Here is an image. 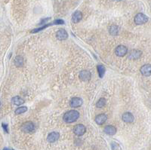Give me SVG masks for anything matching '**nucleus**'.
<instances>
[{
  "label": "nucleus",
  "mask_w": 151,
  "mask_h": 150,
  "mask_svg": "<svg viewBox=\"0 0 151 150\" xmlns=\"http://www.w3.org/2000/svg\"><path fill=\"white\" fill-rule=\"evenodd\" d=\"M52 24H53V23H52V24H46V25H45V26H41L40 28L35 29V30H33L31 31V33H38V32H39V31L42 30H44V29H45V28H46V27H48V26H51V25H52Z\"/></svg>",
  "instance_id": "22"
},
{
  "label": "nucleus",
  "mask_w": 151,
  "mask_h": 150,
  "mask_svg": "<svg viewBox=\"0 0 151 150\" xmlns=\"http://www.w3.org/2000/svg\"><path fill=\"white\" fill-rule=\"evenodd\" d=\"M53 24L55 25H58V24H64V21L63 20H56L54 21Z\"/></svg>",
  "instance_id": "23"
},
{
  "label": "nucleus",
  "mask_w": 151,
  "mask_h": 150,
  "mask_svg": "<svg viewBox=\"0 0 151 150\" xmlns=\"http://www.w3.org/2000/svg\"><path fill=\"white\" fill-rule=\"evenodd\" d=\"M80 118V112L76 110H70L63 115V119L66 123H73Z\"/></svg>",
  "instance_id": "1"
},
{
  "label": "nucleus",
  "mask_w": 151,
  "mask_h": 150,
  "mask_svg": "<svg viewBox=\"0 0 151 150\" xmlns=\"http://www.w3.org/2000/svg\"><path fill=\"white\" fill-rule=\"evenodd\" d=\"M12 103L13 104L16 106H21L22 104H24V100L23 98H21V97H19V96H16V97H14V98H12Z\"/></svg>",
  "instance_id": "16"
},
{
  "label": "nucleus",
  "mask_w": 151,
  "mask_h": 150,
  "mask_svg": "<svg viewBox=\"0 0 151 150\" xmlns=\"http://www.w3.org/2000/svg\"><path fill=\"white\" fill-rule=\"evenodd\" d=\"M150 64L144 65L140 69L141 74L144 76H150Z\"/></svg>",
  "instance_id": "14"
},
{
  "label": "nucleus",
  "mask_w": 151,
  "mask_h": 150,
  "mask_svg": "<svg viewBox=\"0 0 151 150\" xmlns=\"http://www.w3.org/2000/svg\"><path fill=\"white\" fill-rule=\"evenodd\" d=\"M27 110V106H20L15 110V114L16 115H19V114H22Z\"/></svg>",
  "instance_id": "20"
},
{
  "label": "nucleus",
  "mask_w": 151,
  "mask_h": 150,
  "mask_svg": "<svg viewBox=\"0 0 151 150\" xmlns=\"http://www.w3.org/2000/svg\"><path fill=\"white\" fill-rule=\"evenodd\" d=\"M107 120V116L105 114H100L95 118V122L98 124H100V125L104 124Z\"/></svg>",
  "instance_id": "13"
},
{
  "label": "nucleus",
  "mask_w": 151,
  "mask_h": 150,
  "mask_svg": "<svg viewBox=\"0 0 151 150\" xmlns=\"http://www.w3.org/2000/svg\"><path fill=\"white\" fill-rule=\"evenodd\" d=\"M122 118H123V122H125V123H128V124H130V123H132L135 120V118H134V116L131 112H125L124 114L122 116Z\"/></svg>",
  "instance_id": "6"
},
{
  "label": "nucleus",
  "mask_w": 151,
  "mask_h": 150,
  "mask_svg": "<svg viewBox=\"0 0 151 150\" xmlns=\"http://www.w3.org/2000/svg\"><path fill=\"white\" fill-rule=\"evenodd\" d=\"M115 53L118 57H124L125 55L128 53V49L124 45H119L115 50Z\"/></svg>",
  "instance_id": "5"
},
{
  "label": "nucleus",
  "mask_w": 151,
  "mask_h": 150,
  "mask_svg": "<svg viewBox=\"0 0 151 150\" xmlns=\"http://www.w3.org/2000/svg\"><path fill=\"white\" fill-rule=\"evenodd\" d=\"M86 131V127L83 124H77L73 128V133L76 135V136H82Z\"/></svg>",
  "instance_id": "4"
},
{
  "label": "nucleus",
  "mask_w": 151,
  "mask_h": 150,
  "mask_svg": "<svg viewBox=\"0 0 151 150\" xmlns=\"http://www.w3.org/2000/svg\"><path fill=\"white\" fill-rule=\"evenodd\" d=\"M105 105H106V100L104 99V98H100V99L98 100V103H97V104H96L97 107H98V108L104 107Z\"/></svg>",
  "instance_id": "21"
},
{
  "label": "nucleus",
  "mask_w": 151,
  "mask_h": 150,
  "mask_svg": "<svg viewBox=\"0 0 151 150\" xmlns=\"http://www.w3.org/2000/svg\"><path fill=\"white\" fill-rule=\"evenodd\" d=\"M97 69H98V73L99 74V76L100 78H102L104 76V73H105V67L103 65H98L97 67Z\"/></svg>",
  "instance_id": "19"
},
{
  "label": "nucleus",
  "mask_w": 151,
  "mask_h": 150,
  "mask_svg": "<svg viewBox=\"0 0 151 150\" xmlns=\"http://www.w3.org/2000/svg\"><path fill=\"white\" fill-rule=\"evenodd\" d=\"M119 31V26H116V25H112L109 28V33H110V34L112 35V36H117V35H118Z\"/></svg>",
  "instance_id": "17"
},
{
  "label": "nucleus",
  "mask_w": 151,
  "mask_h": 150,
  "mask_svg": "<svg viewBox=\"0 0 151 150\" xmlns=\"http://www.w3.org/2000/svg\"><path fill=\"white\" fill-rule=\"evenodd\" d=\"M14 64L18 67H22L23 64H24V59H23V57L21 56H17L14 58Z\"/></svg>",
  "instance_id": "18"
},
{
  "label": "nucleus",
  "mask_w": 151,
  "mask_h": 150,
  "mask_svg": "<svg viewBox=\"0 0 151 150\" xmlns=\"http://www.w3.org/2000/svg\"><path fill=\"white\" fill-rule=\"evenodd\" d=\"M91 73L88 70H82L80 73V79L82 80V81H89L91 79Z\"/></svg>",
  "instance_id": "9"
},
{
  "label": "nucleus",
  "mask_w": 151,
  "mask_h": 150,
  "mask_svg": "<svg viewBox=\"0 0 151 150\" xmlns=\"http://www.w3.org/2000/svg\"><path fill=\"white\" fill-rule=\"evenodd\" d=\"M59 137H60L59 133H57V132H51V133H50V134L48 135L47 140L48 142L52 143L56 142V141L59 139Z\"/></svg>",
  "instance_id": "10"
},
{
  "label": "nucleus",
  "mask_w": 151,
  "mask_h": 150,
  "mask_svg": "<svg viewBox=\"0 0 151 150\" xmlns=\"http://www.w3.org/2000/svg\"><path fill=\"white\" fill-rule=\"evenodd\" d=\"M3 150H14V149H8V148H5Z\"/></svg>",
  "instance_id": "25"
},
{
  "label": "nucleus",
  "mask_w": 151,
  "mask_h": 150,
  "mask_svg": "<svg viewBox=\"0 0 151 150\" xmlns=\"http://www.w3.org/2000/svg\"><path fill=\"white\" fill-rule=\"evenodd\" d=\"M2 127L3 128V130H5V133H8V124H5V123H2Z\"/></svg>",
  "instance_id": "24"
},
{
  "label": "nucleus",
  "mask_w": 151,
  "mask_h": 150,
  "mask_svg": "<svg viewBox=\"0 0 151 150\" xmlns=\"http://www.w3.org/2000/svg\"><path fill=\"white\" fill-rule=\"evenodd\" d=\"M21 130L24 133H32L35 130V125L32 122H27L21 125Z\"/></svg>",
  "instance_id": "2"
},
{
  "label": "nucleus",
  "mask_w": 151,
  "mask_h": 150,
  "mask_svg": "<svg viewBox=\"0 0 151 150\" xmlns=\"http://www.w3.org/2000/svg\"><path fill=\"white\" fill-rule=\"evenodd\" d=\"M56 37L58 40H65L67 39L68 34L64 29H61L56 33Z\"/></svg>",
  "instance_id": "8"
},
{
  "label": "nucleus",
  "mask_w": 151,
  "mask_h": 150,
  "mask_svg": "<svg viewBox=\"0 0 151 150\" xmlns=\"http://www.w3.org/2000/svg\"><path fill=\"white\" fill-rule=\"evenodd\" d=\"M104 131L105 134H108V135H114L117 133V128H115L114 126L107 125L104 128Z\"/></svg>",
  "instance_id": "15"
},
{
  "label": "nucleus",
  "mask_w": 151,
  "mask_h": 150,
  "mask_svg": "<svg viewBox=\"0 0 151 150\" xmlns=\"http://www.w3.org/2000/svg\"><path fill=\"white\" fill-rule=\"evenodd\" d=\"M142 54V52L139 50H131L129 53V58L133 59V60H137L140 58V57Z\"/></svg>",
  "instance_id": "12"
},
{
  "label": "nucleus",
  "mask_w": 151,
  "mask_h": 150,
  "mask_svg": "<svg viewBox=\"0 0 151 150\" xmlns=\"http://www.w3.org/2000/svg\"><path fill=\"white\" fill-rule=\"evenodd\" d=\"M83 104V101L80 98H72V100H70V106L73 108H78L81 106Z\"/></svg>",
  "instance_id": "7"
},
{
  "label": "nucleus",
  "mask_w": 151,
  "mask_h": 150,
  "mask_svg": "<svg viewBox=\"0 0 151 150\" xmlns=\"http://www.w3.org/2000/svg\"><path fill=\"white\" fill-rule=\"evenodd\" d=\"M82 19V14L80 11H76L72 16V21L75 24H77Z\"/></svg>",
  "instance_id": "11"
},
{
  "label": "nucleus",
  "mask_w": 151,
  "mask_h": 150,
  "mask_svg": "<svg viewBox=\"0 0 151 150\" xmlns=\"http://www.w3.org/2000/svg\"><path fill=\"white\" fill-rule=\"evenodd\" d=\"M147 20H148V17L142 13H139L135 17V23L138 25L144 24L147 22Z\"/></svg>",
  "instance_id": "3"
},
{
  "label": "nucleus",
  "mask_w": 151,
  "mask_h": 150,
  "mask_svg": "<svg viewBox=\"0 0 151 150\" xmlns=\"http://www.w3.org/2000/svg\"><path fill=\"white\" fill-rule=\"evenodd\" d=\"M116 1H117V2H119V1H122V0H116Z\"/></svg>",
  "instance_id": "26"
}]
</instances>
